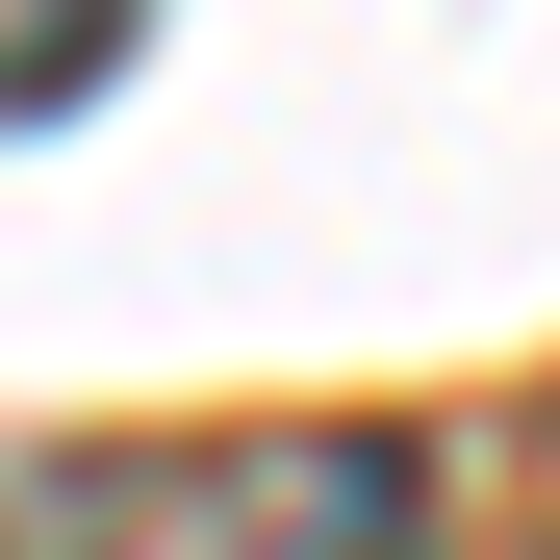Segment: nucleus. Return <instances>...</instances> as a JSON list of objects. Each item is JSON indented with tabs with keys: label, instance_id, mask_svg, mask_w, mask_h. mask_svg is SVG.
Returning a JSON list of instances; mask_svg holds the SVG:
<instances>
[{
	"label": "nucleus",
	"instance_id": "obj_1",
	"mask_svg": "<svg viewBox=\"0 0 560 560\" xmlns=\"http://www.w3.org/2000/svg\"><path fill=\"white\" fill-rule=\"evenodd\" d=\"M230 560H433V458L408 433H280V458H230Z\"/></svg>",
	"mask_w": 560,
	"mask_h": 560
},
{
	"label": "nucleus",
	"instance_id": "obj_2",
	"mask_svg": "<svg viewBox=\"0 0 560 560\" xmlns=\"http://www.w3.org/2000/svg\"><path fill=\"white\" fill-rule=\"evenodd\" d=\"M178 485L153 458H103V433H51V458H0V560H128Z\"/></svg>",
	"mask_w": 560,
	"mask_h": 560
},
{
	"label": "nucleus",
	"instance_id": "obj_3",
	"mask_svg": "<svg viewBox=\"0 0 560 560\" xmlns=\"http://www.w3.org/2000/svg\"><path fill=\"white\" fill-rule=\"evenodd\" d=\"M510 560H560V535H510Z\"/></svg>",
	"mask_w": 560,
	"mask_h": 560
}]
</instances>
